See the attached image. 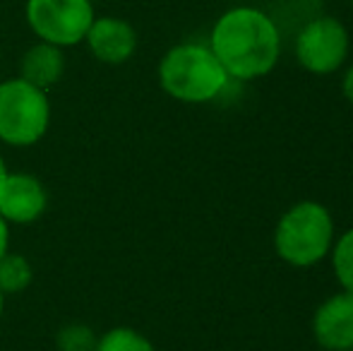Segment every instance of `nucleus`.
Returning a JSON list of instances; mask_svg holds the SVG:
<instances>
[{"label": "nucleus", "instance_id": "obj_19", "mask_svg": "<svg viewBox=\"0 0 353 351\" xmlns=\"http://www.w3.org/2000/svg\"><path fill=\"white\" fill-rule=\"evenodd\" d=\"M92 3H99V0H92Z\"/></svg>", "mask_w": 353, "mask_h": 351}, {"label": "nucleus", "instance_id": "obj_17", "mask_svg": "<svg viewBox=\"0 0 353 351\" xmlns=\"http://www.w3.org/2000/svg\"><path fill=\"white\" fill-rule=\"evenodd\" d=\"M5 176H8V166H5L3 157H0V183H3V181H5Z\"/></svg>", "mask_w": 353, "mask_h": 351}, {"label": "nucleus", "instance_id": "obj_3", "mask_svg": "<svg viewBox=\"0 0 353 351\" xmlns=\"http://www.w3.org/2000/svg\"><path fill=\"white\" fill-rule=\"evenodd\" d=\"M334 224L320 202H298L279 219L274 231V248L281 260L293 267L317 265L332 248Z\"/></svg>", "mask_w": 353, "mask_h": 351}, {"label": "nucleus", "instance_id": "obj_7", "mask_svg": "<svg viewBox=\"0 0 353 351\" xmlns=\"http://www.w3.org/2000/svg\"><path fill=\"white\" fill-rule=\"evenodd\" d=\"M48 207V192L34 174L8 171L0 183V217L8 224H34Z\"/></svg>", "mask_w": 353, "mask_h": 351}, {"label": "nucleus", "instance_id": "obj_1", "mask_svg": "<svg viewBox=\"0 0 353 351\" xmlns=\"http://www.w3.org/2000/svg\"><path fill=\"white\" fill-rule=\"evenodd\" d=\"M210 48L228 77L250 82L274 70L281 53L279 27L257 8H231L214 22Z\"/></svg>", "mask_w": 353, "mask_h": 351}, {"label": "nucleus", "instance_id": "obj_8", "mask_svg": "<svg viewBox=\"0 0 353 351\" xmlns=\"http://www.w3.org/2000/svg\"><path fill=\"white\" fill-rule=\"evenodd\" d=\"M89 53L99 63L106 66H123L137 51V32L128 19L121 17H94L87 37H84Z\"/></svg>", "mask_w": 353, "mask_h": 351}, {"label": "nucleus", "instance_id": "obj_12", "mask_svg": "<svg viewBox=\"0 0 353 351\" xmlns=\"http://www.w3.org/2000/svg\"><path fill=\"white\" fill-rule=\"evenodd\" d=\"M94 351H157V347L132 328H111L99 337Z\"/></svg>", "mask_w": 353, "mask_h": 351}, {"label": "nucleus", "instance_id": "obj_9", "mask_svg": "<svg viewBox=\"0 0 353 351\" xmlns=\"http://www.w3.org/2000/svg\"><path fill=\"white\" fill-rule=\"evenodd\" d=\"M312 334L327 351L353 349V294L341 291L327 299L312 318Z\"/></svg>", "mask_w": 353, "mask_h": 351}, {"label": "nucleus", "instance_id": "obj_15", "mask_svg": "<svg viewBox=\"0 0 353 351\" xmlns=\"http://www.w3.org/2000/svg\"><path fill=\"white\" fill-rule=\"evenodd\" d=\"M10 250V224L0 217V258Z\"/></svg>", "mask_w": 353, "mask_h": 351}, {"label": "nucleus", "instance_id": "obj_4", "mask_svg": "<svg viewBox=\"0 0 353 351\" xmlns=\"http://www.w3.org/2000/svg\"><path fill=\"white\" fill-rule=\"evenodd\" d=\"M51 126V101L43 89L22 77L0 82V142L32 147L43 140Z\"/></svg>", "mask_w": 353, "mask_h": 351}, {"label": "nucleus", "instance_id": "obj_16", "mask_svg": "<svg viewBox=\"0 0 353 351\" xmlns=\"http://www.w3.org/2000/svg\"><path fill=\"white\" fill-rule=\"evenodd\" d=\"M341 87H344V97L349 99V103L353 106V66L346 70L344 75V82H341Z\"/></svg>", "mask_w": 353, "mask_h": 351}, {"label": "nucleus", "instance_id": "obj_10", "mask_svg": "<svg viewBox=\"0 0 353 351\" xmlns=\"http://www.w3.org/2000/svg\"><path fill=\"white\" fill-rule=\"evenodd\" d=\"M63 72H65V56H63V48L53 43L37 41L19 58V77L43 92L58 85Z\"/></svg>", "mask_w": 353, "mask_h": 351}, {"label": "nucleus", "instance_id": "obj_14", "mask_svg": "<svg viewBox=\"0 0 353 351\" xmlns=\"http://www.w3.org/2000/svg\"><path fill=\"white\" fill-rule=\"evenodd\" d=\"M332 265H334V274L344 291L353 294V229L346 231L334 245L332 253Z\"/></svg>", "mask_w": 353, "mask_h": 351}, {"label": "nucleus", "instance_id": "obj_6", "mask_svg": "<svg viewBox=\"0 0 353 351\" xmlns=\"http://www.w3.org/2000/svg\"><path fill=\"white\" fill-rule=\"evenodd\" d=\"M349 32L336 17L322 14L303 24L296 37V58L312 75H332L349 56Z\"/></svg>", "mask_w": 353, "mask_h": 351}, {"label": "nucleus", "instance_id": "obj_18", "mask_svg": "<svg viewBox=\"0 0 353 351\" xmlns=\"http://www.w3.org/2000/svg\"><path fill=\"white\" fill-rule=\"evenodd\" d=\"M3 310H5V294L0 291V318H3Z\"/></svg>", "mask_w": 353, "mask_h": 351}, {"label": "nucleus", "instance_id": "obj_5", "mask_svg": "<svg viewBox=\"0 0 353 351\" xmlns=\"http://www.w3.org/2000/svg\"><path fill=\"white\" fill-rule=\"evenodd\" d=\"M24 17L39 41L70 48L84 41L97 12L92 0H27Z\"/></svg>", "mask_w": 353, "mask_h": 351}, {"label": "nucleus", "instance_id": "obj_2", "mask_svg": "<svg viewBox=\"0 0 353 351\" xmlns=\"http://www.w3.org/2000/svg\"><path fill=\"white\" fill-rule=\"evenodd\" d=\"M228 72L205 43H178L159 63V85L185 103L214 101L228 85Z\"/></svg>", "mask_w": 353, "mask_h": 351}, {"label": "nucleus", "instance_id": "obj_11", "mask_svg": "<svg viewBox=\"0 0 353 351\" xmlns=\"http://www.w3.org/2000/svg\"><path fill=\"white\" fill-rule=\"evenodd\" d=\"M34 279V270L24 255L19 253H5L0 258V291L5 296L22 294Z\"/></svg>", "mask_w": 353, "mask_h": 351}, {"label": "nucleus", "instance_id": "obj_20", "mask_svg": "<svg viewBox=\"0 0 353 351\" xmlns=\"http://www.w3.org/2000/svg\"><path fill=\"white\" fill-rule=\"evenodd\" d=\"M351 8H353V0H351Z\"/></svg>", "mask_w": 353, "mask_h": 351}, {"label": "nucleus", "instance_id": "obj_13", "mask_svg": "<svg viewBox=\"0 0 353 351\" xmlns=\"http://www.w3.org/2000/svg\"><path fill=\"white\" fill-rule=\"evenodd\" d=\"M99 342V334L84 323L63 325L56 332V349L58 351H94Z\"/></svg>", "mask_w": 353, "mask_h": 351}]
</instances>
